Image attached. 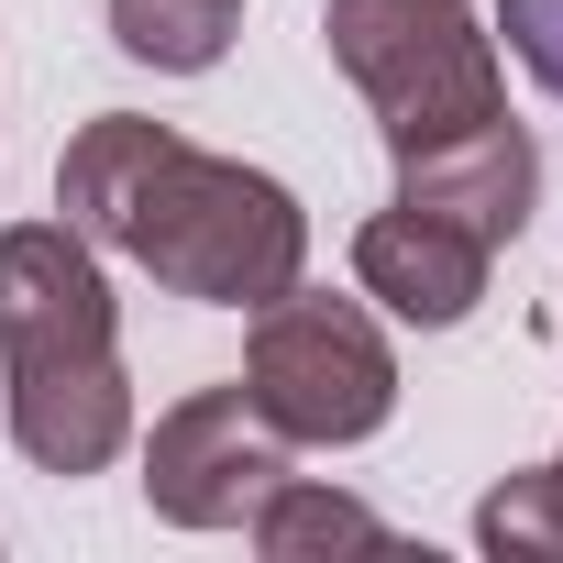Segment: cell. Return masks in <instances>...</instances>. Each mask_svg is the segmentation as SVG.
<instances>
[{"label":"cell","instance_id":"cell-9","mask_svg":"<svg viewBox=\"0 0 563 563\" xmlns=\"http://www.w3.org/2000/svg\"><path fill=\"white\" fill-rule=\"evenodd\" d=\"M232 12H243V0H111V45L133 67L199 78V67L232 56Z\"/></svg>","mask_w":563,"mask_h":563},{"label":"cell","instance_id":"cell-6","mask_svg":"<svg viewBox=\"0 0 563 563\" xmlns=\"http://www.w3.org/2000/svg\"><path fill=\"white\" fill-rule=\"evenodd\" d=\"M530 188H541V155H530V133H519L508 111H497V122H475V133H453V144L398 155V199H409V210H431V221H453V232H475L486 254H497V243H519Z\"/></svg>","mask_w":563,"mask_h":563},{"label":"cell","instance_id":"cell-11","mask_svg":"<svg viewBox=\"0 0 563 563\" xmlns=\"http://www.w3.org/2000/svg\"><path fill=\"white\" fill-rule=\"evenodd\" d=\"M552 486H563V453H552Z\"/></svg>","mask_w":563,"mask_h":563},{"label":"cell","instance_id":"cell-5","mask_svg":"<svg viewBox=\"0 0 563 563\" xmlns=\"http://www.w3.org/2000/svg\"><path fill=\"white\" fill-rule=\"evenodd\" d=\"M276 486H288V431L243 387H188L144 442V508L166 530H243Z\"/></svg>","mask_w":563,"mask_h":563},{"label":"cell","instance_id":"cell-1","mask_svg":"<svg viewBox=\"0 0 563 563\" xmlns=\"http://www.w3.org/2000/svg\"><path fill=\"white\" fill-rule=\"evenodd\" d=\"M56 199L89 243L133 254L166 299H199V310H265L310 265V210L265 166L199 155L188 133H166L144 111L78 122V144L56 166Z\"/></svg>","mask_w":563,"mask_h":563},{"label":"cell","instance_id":"cell-3","mask_svg":"<svg viewBox=\"0 0 563 563\" xmlns=\"http://www.w3.org/2000/svg\"><path fill=\"white\" fill-rule=\"evenodd\" d=\"M321 45H332V67L376 100L387 155L453 144V133H475V122L508 111L497 34L464 12V0H332V12H321Z\"/></svg>","mask_w":563,"mask_h":563},{"label":"cell","instance_id":"cell-4","mask_svg":"<svg viewBox=\"0 0 563 563\" xmlns=\"http://www.w3.org/2000/svg\"><path fill=\"white\" fill-rule=\"evenodd\" d=\"M243 398L288 431V442H365L387 431L398 409V354L387 332L365 321V299H332V288H276L254 310V343H243Z\"/></svg>","mask_w":563,"mask_h":563},{"label":"cell","instance_id":"cell-10","mask_svg":"<svg viewBox=\"0 0 563 563\" xmlns=\"http://www.w3.org/2000/svg\"><path fill=\"white\" fill-rule=\"evenodd\" d=\"M497 34H508V56L563 100V0H497Z\"/></svg>","mask_w":563,"mask_h":563},{"label":"cell","instance_id":"cell-8","mask_svg":"<svg viewBox=\"0 0 563 563\" xmlns=\"http://www.w3.org/2000/svg\"><path fill=\"white\" fill-rule=\"evenodd\" d=\"M243 530H254V552H265V563H310V552H387V519H376L365 497H332V486H299V475L276 486Z\"/></svg>","mask_w":563,"mask_h":563},{"label":"cell","instance_id":"cell-7","mask_svg":"<svg viewBox=\"0 0 563 563\" xmlns=\"http://www.w3.org/2000/svg\"><path fill=\"white\" fill-rule=\"evenodd\" d=\"M354 288L387 299V310L420 321V332H453V321L486 299V243L453 232V221H431V210H409V199H387V210L354 232Z\"/></svg>","mask_w":563,"mask_h":563},{"label":"cell","instance_id":"cell-2","mask_svg":"<svg viewBox=\"0 0 563 563\" xmlns=\"http://www.w3.org/2000/svg\"><path fill=\"white\" fill-rule=\"evenodd\" d=\"M0 376H12V442L45 475H100L133 442L122 310L78 221L0 232Z\"/></svg>","mask_w":563,"mask_h":563}]
</instances>
